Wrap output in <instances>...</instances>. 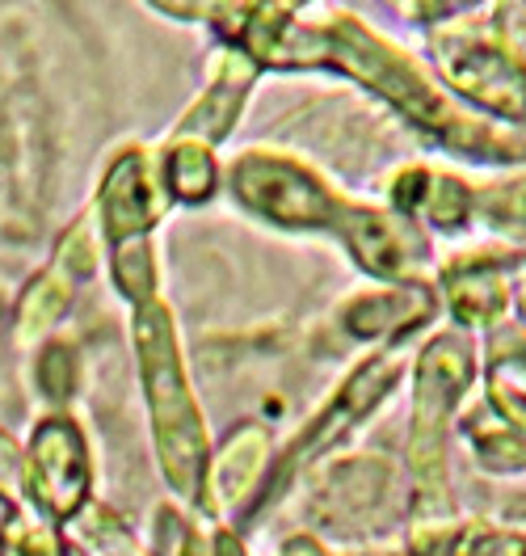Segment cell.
Segmentation results:
<instances>
[{
  "label": "cell",
  "instance_id": "13",
  "mask_svg": "<svg viewBox=\"0 0 526 556\" xmlns=\"http://www.w3.org/2000/svg\"><path fill=\"white\" fill-rule=\"evenodd\" d=\"M459 426L472 439V447H476L485 468H492V472H523L526 468V439L510 421H501V417L492 414L489 405L472 409Z\"/></svg>",
  "mask_w": 526,
  "mask_h": 556
},
{
  "label": "cell",
  "instance_id": "14",
  "mask_svg": "<svg viewBox=\"0 0 526 556\" xmlns=\"http://www.w3.org/2000/svg\"><path fill=\"white\" fill-rule=\"evenodd\" d=\"M165 190H174L177 199L185 203H198L215 190V165H210V152L198 143H185L174 148L169 161H165Z\"/></svg>",
  "mask_w": 526,
  "mask_h": 556
},
{
  "label": "cell",
  "instance_id": "18",
  "mask_svg": "<svg viewBox=\"0 0 526 556\" xmlns=\"http://www.w3.org/2000/svg\"><path fill=\"white\" fill-rule=\"evenodd\" d=\"M9 522H13V506H9V497H4V493H0V531H4V527H9Z\"/></svg>",
  "mask_w": 526,
  "mask_h": 556
},
{
  "label": "cell",
  "instance_id": "2",
  "mask_svg": "<svg viewBox=\"0 0 526 556\" xmlns=\"http://www.w3.org/2000/svg\"><path fill=\"white\" fill-rule=\"evenodd\" d=\"M299 64H329V68L358 76L367 89H375L405 118H413L421 131L442 139L451 152L476 156V161H526V139H510L489 131L485 123L463 118L396 47H387L380 35L358 26L354 17H337L329 30H304Z\"/></svg>",
  "mask_w": 526,
  "mask_h": 556
},
{
  "label": "cell",
  "instance_id": "1",
  "mask_svg": "<svg viewBox=\"0 0 526 556\" xmlns=\"http://www.w3.org/2000/svg\"><path fill=\"white\" fill-rule=\"evenodd\" d=\"M232 190L248 211H261L266 219L286 228H329L358 257L367 275L405 282L425 262V244L413 237L409 224L392 219L384 211L354 207L337 190H329L308 169L274 161V156H245Z\"/></svg>",
  "mask_w": 526,
  "mask_h": 556
},
{
  "label": "cell",
  "instance_id": "7",
  "mask_svg": "<svg viewBox=\"0 0 526 556\" xmlns=\"http://www.w3.org/2000/svg\"><path fill=\"white\" fill-rule=\"evenodd\" d=\"M442 291L459 325H497L510 304V257L459 262L442 278Z\"/></svg>",
  "mask_w": 526,
  "mask_h": 556
},
{
  "label": "cell",
  "instance_id": "16",
  "mask_svg": "<svg viewBox=\"0 0 526 556\" xmlns=\"http://www.w3.org/2000/svg\"><path fill=\"white\" fill-rule=\"evenodd\" d=\"M501 26H510V42H514L510 51H514V55L523 51V55H526V4L505 9V13H501Z\"/></svg>",
  "mask_w": 526,
  "mask_h": 556
},
{
  "label": "cell",
  "instance_id": "11",
  "mask_svg": "<svg viewBox=\"0 0 526 556\" xmlns=\"http://www.w3.org/2000/svg\"><path fill=\"white\" fill-rule=\"evenodd\" d=\"M489 409L526 439V333H518V329L492 333Z\"/></svg>",
  "mask_w": 526,
  "mask_h": 556
},
{
  "label": "cell",
  "instance_id": "8",
  "mask_svg": "<svg viewBox=\"0 0 526 556\" xmlns=\"http://www.w3.org/2000/svg\"><path fill=\"white\" fill-rule=\"evenodd\" d=\"M156 219V203H152V186L143 174L140 156H123L110 177H105L102 190V228L110 244H127L143 241V228Z\"/></svg>",
  "mask_w": 526,
  "mask_h": 556
},
{
  "label": "cell",
  "instance_id": "4",
  "mask_svg": "<svg viewBox=\"0 0 526 556\" xmlns=\"http://www.w3.org/2000/svg\"><path fill=\"white\" fill-rule=\"evenodd\" d=\"M476 376V346L459 333H442L421 350L418 392H413V426H409V459L421 485H442V430L456 405L467 396Z\"/></svg>",
  "mask_w": 526,
  "mask_h": 556
},
{
  "label": "cell",
  "instance_id": "10",
  "mask_svg": "<svg viewBox=\"0 0 526 556\" xmlns=\"http://www.w3.org/2000/svg\"><path fill=\"white\" fill-rule=\"evenodd\" d=\"M429 313H434V295L418 282H400L396 291H375L354 300L342 320L354 338H396L418 329Z\"/></svg>",
  "mask_w": 526,
  "mask_h": 556
},
{
  "label": "cell",
  "instance_id": "12",
  "mask_svg": "<svg viewBox=\"0 0 526 556\" xmlns=\"http://www.w3.org/2000/svg\"><path fill=\"white\" fill-rule=\"evenodd\" d=\"M413 556H526V531H505L489 522H472V527H451L429 535L418 544Z\"/></svg>",
  "mask_w": 526,
  "mask_h": 556
},
{
  "label": "cell",
  "instance_id": "5",
  "mask_svg": "<svg viewBox=\"0 0 526 556\" xmlns=\"http://www.w3.org/2000/svg\"><path fill=\"white\" fill-rule=\"evenodd\" d=\"M434 64L447 85L492 118L526 123V64L489 38H438Z\"/></svg>",
  "mask_w": 526,
  "mask_h": 556
},
{
  "label": "cell",
  "instance_id": "3",
  "mask_svg": "<svg viewBox=\"0 0 526 556\" xmlns=\"http://www.w3.org/2000/svg\"><path fill=\"white\" fill-rule=\"evenodd\" d=\"M136 342H140L143 392H147V405H152L161 468L174 481L177 493L194 497L198 481H203V468H207V430H203L194 392H190L181 358H177L169 313L156 308V304L143 308L136 316Z\"/></svg>",
  "mask_w": 526,
  "mask_h": 556
},
{
  "label": "cell",
  "instance_id": "17",
  "mask_svg": "<svg viewBox=\"0 0 526 556\" xmlns=\"http://www.w3.org/2000/svg\"><path fill=\"white\" fill-rule=\"evenodd\" d=\"M510 282H518L514 295H518V308H523V316H526V253L510 257Z\"/></svg>",
  "mask_w": 526,
  "mask_h": 556
},
{
  "label": "cell",
  "instance_id": "6",
  "mask_svg": "<svg viewBox=\"0 0 526 556\" xmlns=\"http://www.w3.org/2000/svg\"><path fill=\"white\" fill-rule=\"evenodd\" d=\"M26 481L38 510H47L51 519H72L80 510L89 493V455H85L80 430L68 417H51L35 430Z\"/></svg>",
  "mask_w": 526,
  "mask_h": 556
},
{
  "label": "cell",
  "instance_id": "15",
  "mask_svg": "<svg viewBox=\"0 0 526 556\" xmlns=\"http://www.w3.org/2000/svg\"><path fill=\"white\" fill-rule=\"evenodd\" d=\"M476 207L485 211L497 228H526V177L489 186L485 194H476Z\"/></svg>",
  "mask_w": 526,
  "mask_h": 556
},
{
  "label": "cell",
  "instance_id": "9",
  "mask_svg": "<svg viewBox=\"0 0 526 556\" xmlns=\"http://www.w3.org/2000/svg\"><path fill=\"white\" fill-rule=\"evenodd\" d=\"M396 207L405 215H425L438 232H456L467 224L476 207V194L451 174H429V169H409L396 181Z\"/></svg>",
  "mask_w": 526,
  "mask_h": 556
}]
</instances>
